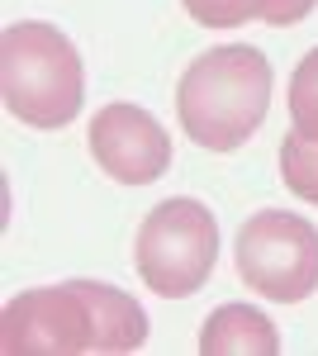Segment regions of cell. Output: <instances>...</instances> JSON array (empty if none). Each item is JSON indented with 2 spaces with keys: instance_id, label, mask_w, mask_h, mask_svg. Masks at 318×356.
I'll return each mask as SVG.
<instances>
[{
  "instance_id": "8",
  "label": "cell",
  "mask_w": 318,
  "mask_h": 356,
  "mask_svg": "<svg viewBox=\"0 0 318 356\" xmlns=\"http://www.w3.org/2000/svg\"><path fill=\"white\" fill-rule=\"evenodd\" d=\"M81 290L95 314V352H138L148 342V314L133 295L100 280H81Z\"/></svg>"
},
{
  "instance_id": "3",
  "label": "cell",
  "mask_w": 318,
  "mask_h": 356,
  "mask_svg": "<svg viewBox=\"0 0 318 356\" xmlns=\"http://www.w3.org/2000/svg\"><path fill=\"white\" fill-rule=\"evenodd\" d=\"M133 261H138L143 285L161 300H186L195 290H205L214 261H218V223H214L209 204H200L190 195L161 200L138 223Z\"/></svg>"
},
{
  "instance_id": "6",
  "label": "cell",
  "mask_w": 318,
  "mask_h": 356,
  "mask_svg": "<svg viewBox=\"0 0 318 356\" xmlns=\"http://www.w3.org/2000/svg\"><path fill=\"white\" fill-rule=\"evenodd\" d=\"M90 157L119 186H152L171 166V138L157 119L138 105L114 100L90 119Z\"/></svg>"
},
{
  "instance_id": "9",
  "label": "cell",
  "mask_w": 318,
  "mask_h": 356,
  "mask_svg": "<svg viewBox=\"0 0 318 356\" xmlns=\"http://www.w3.org/2000/svg\"><path fill=\"white\" fill-rule=\"evenodd\" d=\"M280 176H285V191L299 195L304 204H318V143L304 134H285L280 143Z\"/></svg>"
},
{
  "instance_id": "7",
  "label": "cell",
  "mask_w": 318,
  "mask_h": 356,
  "mask_svg": "<svg viewBox=\"0 0 318 356\" xmlns=\"http://www.w3.org/2000/svg\"><path fill=\"white\" fill-rule=\"evenodd\" d=\"M200 352L205 356H276L280 332L252 304H218L205 328H200Z\"/></svg>"
},
{
  "instance_id": "4",
  "label": "cell",
  "mask_w": 318,
  "mask_h": 356,
  "mask_svg": "<svg viewBox=\"0 0 318 356\" xmlns=\"http://www.w3.org/2000/svg\"><path fill=\"white\" fill-rule=\"evenodd\" d=\"M233 261L247 290L276 304H299L318 290V228L285 209L252 214L238 228Z\"/></svg>"
},
{
  "instance_id": "2",
  "label": "cell",
  "mask_w": 318,
  "mask_h": 356,
  "mask_svg": "<svg viewBox=\"0 0 318 356\" xmlns=\"http://www.w3.org/2000/svg\"><path fill=\"white\" fill-rule=\"evenodd\" d=\"M0 95L29 129H67L86 105V67L57 24L19 19L0 33Z\"/></svg>"
},
{
  "instance_id": "11",
  "label": "cell",
  "mask_w": 318,
  "mask_h": 356,
  "mask_svg": "<svg viewBox=\"0 0 318 356\" xmlns=\"http://www.w3.org/2000/svg\"><path fill=\"white\" fill-rule=\"evenodd\" d=\"M186 15L205 29H238L252 19H266V5L271 0H181Z\"/></svg>"
},
{
  "instance_id": "12",
  "label": "cell",
  "mask_w": 318,
  "mask_h": 356,
  "mask_svg": "<svg viewBox=\"0 0 318 356\" xmlns=\"http://www.w3.org/2000/svg\"><path fill=\"white\" fill-rule=\"evenodd\" d=\"M314 5H318V0H271V5H266V19H262V24H276V29L299 24L304 15H314Z\"/></svg>"
},
{
  "instance_id": "1",
  "label": "cell",
  "mask_w": 318,
  "mask_h": 356,
  "mask_svg": "<svg viewBox=\"0 0 318 356\" xmlns=\"http://www.w3.org/2000/svg\"><path fill=\"white\" fill-rule=\"evenodd\" d=\"M271 110V62L252 43L209 48L181 72L176 114L190 143L205 152H233L266 124Z\"/></svg>"
},
{
  "instance_id": "5",
  "label": "cell",
  "mask_w": 318,
  "mask_h": 356,
  "mask_svg": "<svg viewBox=\"0 0 318 356\" xmlns=\"http://www.w3.org/2000/svg\"><path fill=\"white\" fill-rule=\"evenodd\" d=\"M0 352L5 356H77L95 352V314L81 280L19 290L0 309Z\"/></svg>"
},
{
  "instance_id": "10",
  "label": "cell",
  "mask_w": 318,
  "mask_h": 356,
  "mask_svg": "<svg viewBox=\"0 0 318 356\" xmlns=\"http://www.w3.org/2000/svg\"><path fill=\"white\" fill-rule=\"evenodd\" d=\"M285 100H290V129L318 143V48L294 67Z\"/></svg>"
}]
</instances>
